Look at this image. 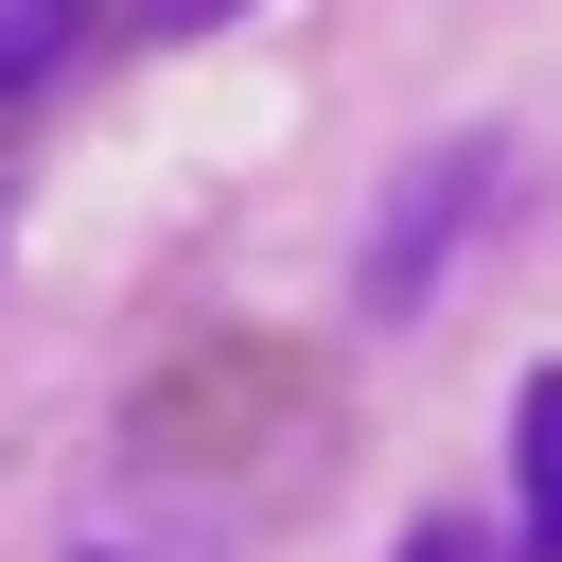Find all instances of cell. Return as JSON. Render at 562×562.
<instances>
[{
	"instance_id": "cell-1",
	"label": "cell",
	"mask_w": 562,
	"mask_h": 562,
	"mask_svg": "<svg viewBox=\"0 0 562 562\" xmlns=\"http://www.w3.org/2000/svg\"><path fill=\"white\" fill-rule=\"evenodd\" d=\"M509 211V140H422L404 176H386V211H369V316L404 334V316H439V281L474 263V228Z\"/></svg>"
},
{
	"instance_id": "cell-2",
	"label": "cell",
	"mask_w": 562,
	"mask_h": 562,
	"mask_svg": "<svg viewBox=\"0 0 562 562\" xmlns=\"http://www.w3.org/2000/svg\"><path fill=\"white\" fill-rule=\"evenodd\" d=\"M509 562H562V369L509 386Z\"/></svg>"
},
{
	"instance_id": "cell-3",
	"label": "cell",
	"mask_w": 562,
	"mask_h": 562,
	"mask_svg": "<svg viewBox=\"0 0 562 562\" xmlns=\"http://www.w3.org/2000/svg\"><path fill=\"white\" fill-rule=\"evenodd\" d=\"M70 35H88V0H0V105H35L70 70Z\"/></svg>"
},
{
	"instance_id": "cell-4",
	"label": "cell",
	"mask_w": 562,
	"mask_h": 562,
	"mask_svg": "<svg viewBox=\"0 0 562 562\" xmlns=\"http://www.w3.org/2000/svg\"><path fill=\"white\" fill-rule=\"evenodd\" d=\"M386 562H509V544H492V527H474V509H422V527H404V544H386Z\"/></svg>"
},
{
	"instance_id": "cell-5",
	"label": "cell",
	"mask_w": 562,
	"mask_h": 562,
	"mask_svg": "<svg viewBox=\"0 0 562 562\" xmlns=\"http://www.w3.org/2000/svg\"><path fill=\"white\" fill-rule=\"evenodd\" d=\"M140 35H211V18H246V0H123Z\"/></svg>"
}]
</instances>
